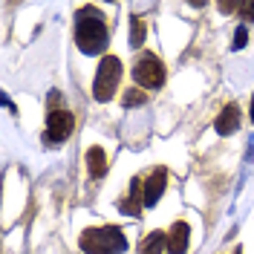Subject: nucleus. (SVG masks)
Returning <instances> with one entry per match:
<instances>
[{"label":"nucleus","mask_w":254,"mask_h":254,"mask_svg":"<svg viewBox=\"0 0 254 254\" xmlns=\"http://www.w3.org/2000/svg\"><path fill=\"white\" fill-rule=\"evenodd\" d=\"M87 171H90L93 179H101L107 174V153L101 147H90L87 150Z\"/></svg>","instance_id":"9d476101"},{"label":"nucleus","mask_w":254,"mask_h":254,"mask_svg":"<svg viewBox=\"0 0 254 254\" xmlns=\"http://www.w3.org/2000/svg\"><path fill=\"white\" fill-rule=\"evenodd\" d=\"M237 127H240V110H237V104L222 107V113L217 116V122H214V130H217L220 136H231Z\"/></svg>","instance_id":"1a4fd4ad"},{"label":"nucleus","mask_w":254,"mask_h":254,"mask_svg":"<svg viewBox=\"0 0 254 254\" xmlns=\"http://www.w3.org/2000/svg\"><path fill=\"white\" fill-rule=\"evenodd\" d=\"M144 44V20L142 17H130V47L136 49V47H142Z\"/></svg>","instance_id":"f8f14e48"},{"label":"nucleus","mask_w":254,"mask_h":254,"mask_svg":"<svg viewBox=\"0 0 254 254\" xmlns=\"http://www.w3.org/2000/svg\"><path fill=\"white\" fill-rule=\"evenodd\" d=\"M165 188H168V171L165 168H153L147 182H144V205H156L159 196L165 193Z\"/></svg>","instance_id":"423d86ee"},{"label":"nucleus","mask_w":254,"mask_h":254,"mask_svg":"<svg viewBox=\"0 0 254 254\" xmlns=\"http://www.w3.org/2000/svg\"><path fill=\"white\" fill-rule=\"evenodd\" d=\"M133 78H136V84H142V87H147V90H156V87H162L165 84V64L159 61L156 55H142L139 61H136V66H133Z\"/></svg>","instance_id":"20e7f679"},{"label":"nucleus","mask_w":254,"mask_h":254,"mask_svg":"<svg viewBox=\"0 0 254 254\" xmlns=\"http://www.w3.org/2000/svg\"><path fill=\"white\" fill-rule=\"evenodd\" d=\"M119 81H122V61L116 55H104L101 64H98L95 81H93L95 101H110L113 93L119 90Z\"/></svg>","instance_id":"7ed1b4c3"},{"label":"nucleus","mask_w":254,"mask_h":254,"mask_svg":"<svg viewBox=\"0 0 254 254\" xmlns=\"http://www.w3.org/2000/svg\"><path fill=\"white\" fill-rule=\"evenodd\" d=\"M220 12L231 15V12H240V3H220Z\"/></svg>","instance_id":"dca6fc26"},{"label":"nucleus","mask_w":254,"mask_h":254,"mask_svg":"<svg viewBox=\"0 0 254 254\" xmlns=\"http://www.w3.org/2000/svg\"><path fill=\"white\" fill-rule=\"evenodd\" d=\"M72 127H75V119H72V113L69 110H52L49 113L47 136L52 139V142H64V139H69Z\"/></svg>","instance_id":"39448f33"},{"label":"nucleus","mask_w":254,"mask_h":254,"mask_svg":"<svg viewBox=\"0 0 254 254\" xmlns=\"http://www.w3.org/2000/svg\"><path fill=\"white\" fill-rule=\"evenodd\" d=\"M252 122H254V95H252Z\"/></svg>","instance_id":"f3484780"},{"label":"nucleus","mask_w":254,"mask_h":254,"mask_svg":"<svg viewBox=\"0 0 254 254\" xmlns=\"http://www.w3.org/2000/svg\"><path fill=\"white\" fill-rule=\"evenodd\" d=\"M168 249V237L165 234H159V231H153V234H147L142 243V254H162Z\"/></svg>","instance_id":"9b49d317"},{"label":"nucleus","mask_w":254,"mask_h":254,"mask_svg":"<svg viewBox=\"0 0 254 254\" xmlns=\"http://www.w3.org/2000/svg\"><path fill=\"white\" fill-rule=\"evenodd\" d=\"M144 182L142 179H133V185H130V196H125L122 202H119V208H122V214H127V217H139L142 214V205H144Z\"/></svg>","instance_id":"0eeeda50"},{"label":"nucleus","mask_w":254,"mask_h":254,"mask_svg":"<svg viewBox=\"0 0 254 254\" xmlns=\"http://www.w3.org/2000/svg\"><path fill=\"white\" fill-rule=\"evenodd\" d=\"M188 237L190 228L185 220H179L171 225V234H168V254H185L188 252Z\"/></svg>","instance_id":"6e6552de"},{"label":"nucleus","mask_w":254,"mask_h":254,"mask_svg":"<svg viewBox=\"0 0 254 254\" xmlns=\"http://www.w3.org/2000/svg\"><path fill=\"white\" fill-rule=\"evenodd\" d=\"M75 44L84 55H98L107 47V23L95 6H84L75 15Z\"/></svg>","instance_id":"f257e3e1"},{"label":"nucleus","mask_w":254,"mask_h":254,"mask_svg":"<svg viewBox=\"0 0 254 254\" xmlns=\"http://www.w3.org/2000/svg\"><path fill=\"white\" fill-rule=\"evenodd\" d=\"M78 246L84 254H122L127 249V240L122 234V228L93 225V228H84L81 231Z\"/></svg>","instance_id":"f03ea898"},{"label":"nucleus","mask_w":254,"mask_h":254,"mask_svg":"<svg viewBox=\"0 0 254 254\" xmlns=\"http://www.w3.org/2000/svg\"><path fill=\"white\" fill-rule=\"evenodd\" d=\"M240 15L243 20H254V3H240Z\"/></svg>","instance_id":"2eb2a0df"},{"label":"nucleus","mask_w":254,"mask_h":254,"mask_svg":"<svg viewBox=\"0 0 254 254\" xmlns=\"http://www.w3.org/2000/svg\"><path fill=\"white\" fill-rule=\"evenodd\" d=\"M144 101H147V95H144L142 90H136V87H133V90H127V93L122 95V104H125V107H133V104H144Z\"/></svg>","instance_id":"ddd939ff"},{"label":"nucleus","mask_w":254,"mask_h":254,"mask_svg":"<svg viewBox=\"0 0 254 254\" xmlns=\"http://www.w3.org/2000/svg\"><path fill=\"white\" fill-rule=\"evenodd\" d=\"M246 41H249V29H246V26H237V32H234V44H231V47L243 49L246 47Z\"/></svg>","instance_id":"4468645a"}]
</instances>
